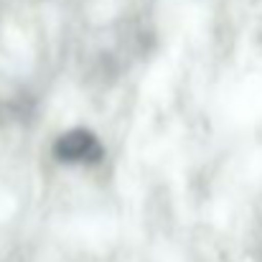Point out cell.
<instances>
[{
  "instance_id": "1",
  "label": "cell",
  "mask_w": 262,
  "mask_h": 262,
  "mask_svg": "<svg viewBox=\"0 0 262 262\" xmlns=\"http://www.w3.org/2000/svg\"><path fill=\"white\" fill-rule=\"evenodd\" d=\"M54 153L61 163H69V166H92V163H99L104 156L102 143L89 130H72L61 135L54 145Z\"/></svg>"
}]
</instances>
